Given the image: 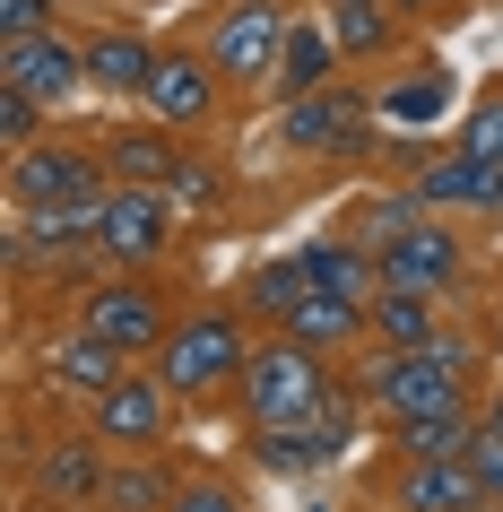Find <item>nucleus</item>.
<instances>
[{"mask_svg":"<svg viewBox=\"0 0 503 512\" xmlns=\"http://www.w3.org/2000/svg\"><path fill=\"white\" fill-rule=\"evenodd\" d=\"M287 35H295V18L278 0H235V9H217V27H209V61L226 70V87H269Z\"/></svg>","mask_w":503,"mask_h":512,"instance_id":"8","label":"nucleus"},{"mask_svg":"<svg viewBox=\"0 0 503 512\" xmlns=\"http://www.w3.org/2000/svg\"><path fill=\"white\" fill-rule=\"evenodd\" d=\"M174 322H183V304H174V287H165L157 270H105L96 287H79V330L113 339V348L139 356V365L165 348Z\"/></svg>","mask_w":503,"mask_h":512,"instance_id":"2","label":"nucleus"},{"mask_svg":"<svg viewBox=\"0 0 503 512\" xmlns=\"http://www.w3.org/2000/svg\"><path fill=\"white\" fill-rule=\"evenodd\" d=\"M304 296H313V270H304V252H278V261H261V270L235 287V304L252 313V322H269V330L287 322Z\"/></svg>","mask_w":503,"mask_h":512,"instance_id":"25","label":"nucleus"},{"mask_svg":"<svg viewBox=\"0 0 503 512\" xmlns=\"http://www.w3.org/2000/svg\"><path fill=\"white\" fill-rule=\"evenodd\" d=\"M252 313L243 304H191L183 322L165 330V348H157V374L174 382V400H226L243 382V365H252Z\"/></svg>","mask_w":503,"mask_h":512,"instance_id":"1","label":"nucleus"},{"mask_svg":"<svg viewBox=\"0 0 503 512\" xmlns=\"http://www.w3.org/2000/svg\"><path fill=\"white\" fill-rule=\"evenodd\" d=\"M278 330L304 339V348H321V356H356V348L373 339V304H365V296H321V287H313V296L295 304Z\"/></svg>","mask_w":503,"mask_h":512,"instance_id":"19","label":"nucleus"},{"mask_svg":"<svg viewBox=\"0 0 503 512\" xmlns=\"http://www.w3.org/2000/svg\"><path fill=\"white\" fill-rule=\"evenodd\" d=\"M0 87H27V96H44V105H70V96H87V44L79 35H18V44H0Z\"/></svg>","mask_w":503,"mask_h":512,"instance_id":"10","label":"nucleus"},{"mask_svg":"<svg viewBox=\"0 0 503 512\" xmlns=\"http://www.w3.org/2000/svg\"><path fill=\"white\" fill-rule=\"evenodd\" d=\"M217 96H226V70H217L209 53H165L157 79H148V96H139V113H157L165 131H200L217 113Z\"/></svg>","mask_w":503,"mask_h":512,"instance_id":"13","label":"nucleus"},{"mask_svg":"<svg viewBox=\"0 0 503 512\" xmlns=\"http://www.w3.org/2000/svg\"><path fill=\"white\" fill-rule=\"evenodd\" d=\"M165 512H252V504H243V486H226V478H183Z\"/></svg>","mask_w":503,"mask_h":512,"instance_id":"30","label":"nucleus"},{"mask_svg":"<svg viewBox=\"0 0 503 512\" xmlns=\"http://www.w3.org/2000/svg\"><path fill=\"white\" fill-rule=\"evenodd\" d=\"M469 460H477V478H486V504L503 512V434H495V426H477V443H469Z\"/></svg>","mask_w":503,"mask_h":512,"instance_id":"34","label":"nucleus"},{"mask_svg":"<svg viewBox=\"0 0 503 512\" xmlns=\"http://www.w3.org/2000/svg\"><path fill=\"white\" fill-rule=\"evenodd\" d=\"M165 252H174V191L113 183L105 209H96V261L105 270H157Z\"/></svg>","mask_w":503,"mask_h":512,"instance_id":"5","label":"nucleus"},{"mask_svg":"<svg viewBox=\"0 0 503 512\" xmlns=\"http://www.w3.org/2000/svg\"><path fill=\"white\" fill-rule=\"evenodd\" d=\"M304 270H313V287L321 296H382V252L373 243H356V235H313L304 243Z\"/></svg>","mask_w":503,"mask_h":512,"instance_id":"21","label":"nucleus"},{"mask_svg":"<svg viewBox=\"0 0 503 512\" xmlns=\"http://www.w3.org/2000/svg\"><path fill=\"white\" fill-rule=\"evenodd\" d=\"M105 469H113V460L96 452V434H53L44 452H27V504H44V512L87 504V512H96V495H105Z\"/></svg>","mask_w":503,"mask_h":512,"instance_id":"11","label":"nucleus"},{"mask_svg":"<svg viewBox=\"0 0 503 512\" xmlns=\"http://www.w3.org/2000/svg\"><path fill=\"white\" fill-rule=\"evenodd\" d=\"M339 79V35H330V18H295L287 53H278V70H269V105H295V96H321V87Z\"/></svg>","mask_w":503,"mask_h":512,"instance_id":"18","label":"nucleus"},{"mask_svg":"<svg viewBox=\"0 0 503 512\" xmlns=\"http://www.w3.org/2000/svg\"><path fill=\"white\" fill-rule=\"evenodd\" d=\"M460 148H477V157L503 165V96H477L469 122H460Z\"/></svg>","mask_w":503,"mask_h":512,"instance_id":"32","label":"nucleus"},{"mask_svg":"<svg viewBox=\"0 0 503 512\" xmlns=\"http://www.w3.org/2000/svg\"><path fill=\"white\" fill-rule=\"evenodd\" d=\"M252 460H261L269 478H313L339 460V443L313 426V417H287V426H252Z\"/></svg>","mask_w":503,"mask_h":512,"instance_id":"22","label":"nucleus"},{"mask_svg":"<svg viewBox=\"0 0 503 512\" xmlns=\"http://www.w3.org/2000/svg\"><path fill=\"white\" fill-rule=\"evenodd\" d=\"M330 35H339V61H391L408 27L391 0H330Z\"/></svg>","mask_w":503,"mask_h":512,"instance_id":"23","label":"nucleus"},{"mask_svg":"<svg viewBox=\"0 0 503 512\" xmlns=\"http://www.w3.org/2000/svg\"><path fill=\"white\" fill-rule=\"evenodd\" d=\"M131 365H139V356H122L113 339H96V330L70 322L53 348H44V391H70V400H105V391L131 374Z\"/></svg>","mask_w":503,"mask_h":512,"instance_id":"14","label":"nucleus"},{"mask_svg":"<svg viewBox=\"0 0 503 512\" xmlns=\"http://www.w3.org/2000/svg\"><path fill=\"white\" fill-rule=\"evenodd\" d=\"M157 61L165 44L157 35H139V27H96L87 35V96H148V79H157Z\"/></svg>","mask_w":503,"mask_h":512,"instance_id":"16","label":"nucleus"},{"mask_svg":"<svg viewBox=\"0 0 503 512\" xmlns=\"http://www.w3.org/2000/svg\"><path fill=\"white\" fill-rule=\"evenodd\" d=\"M113 165L96 139H35L9 157V209H105Z\"/></svg>","mask_w":503,"mask_h":512,"instance_id":"4","label":"nucleus"},{"mask_svg":"<svg viewBox=\"0 0 503 512\" xmlns=\"http://www.w3.org/2000/svg\"><path fill=\"white\" fill-rule=\"evenodd\" d=\"M96 148H105L113 183H148V191H165V183L191 165V148L165 131L157 113H148V122H113V131H96Z\"/></svg>","mask_w":503,"mask_h":512,"instance_id":"15","label":"nucleus"},{"mask_svg":"<svg viewBox=\"0 0 503 512\" xmlns=\"http://www.w3.org/2000/svg\"><path fill=\"white\" fill-rule=\"evenodd\" d=\"M174 486H183V478H174L157 452H122V460L105 469L96 512H165V504H174Z\"/></svg>","mask_w":503,"mask_h":512,"instance_id":"24","label":"nucleus"},{"mask_svg":"<svg viewBox=\"0 0 503 512\" xmlns=\"http://www.w3.org/2000/svg\"><path fill=\"white\" fill-rule=\"evenodd\" d=\"M44 27H61V0H0V44L44 35Z\"/></svg>","mask_w":503,"mask_h":512,"instance_id":"33","label":"nucleus"},{"mask_svg":"<svg viewBox=\"0 0 503 512\" xmlns=\"http://www.w3.org/2000/svg\"><path fill=\"white\" fill-rule=\"evenodd\" d=\"M477 426H486V408L451 400V408H425V417H399V426H382V434H391L399 460H460L477 443Z\"/></svg>","mask_w":503,"mask_h":512,"instance_id":"20","label":"nucleus"},{"mask_svg":"<svg viewBox=\"0 0 503 512\" xmlns=\"http://www.w3.org/2000/svg\"><path fill=\"white\" fill-rule=\"evenodd\" d=\"M165 191H174V209H217V200H226V174H217L209 157H191V165H183V174H174Z\"/></svg>","mask_w":503,"mask_h":512,"instance_id":"31","label":"nucleus"},{"mask_svg":"<svg viewBox=\"0 0 503 512\" xmlns=\"http://www.w3.org/2000/svg\"><path fill=\"white\" fill-rule=\"evenodd\" d=\"M486 426L503 434V382H495V391H486Z\"/></svg>","mask_w":503,"mask_h":512,"instance_id":"36","label":"nucleus"},{"mask_svg":"<svg viewBox=\"0 0 503 512\" xmlns=\"http://www.w3.org/2000/svg\"><path fill=\"white\" fill-rule=\"evenodd\" d=\"M469 278V235L443 226V217H425L408 235L382 243V287H417V296H451Z\"/></svg>","mask_w":503,"mask_h":512,"instance_id":"9","label":"nucleus"},{"mask_svg":"<svg viewBox=\"0 0 503 512\" xmlns=\"http://www.w3.org/2000/svg\"><path fill=\"white\" fill-rule=\"evenodd\" d=\"M382 504H391V512H495L469 452H460V460H399L391 486H382Z\"/></svg>","mask_w":503,"mask_h":512,"instance_id":"12","label":"nucleus"},{"mask_svg":"<svg viewBox=\"0 0 503 512\" xmlns=\"http://www.w3.org/2000/svg\"><path fill=\"white\" fill-rule=\"evenodd\" d=\"M321 391H330V356L287 339V330H269L252 348V365H243V382H235V408L252 426H287V417H313Z\"/></svg>","mask_w":503,"mask_h":512,"instance_id":"3","label":"nucleus"},{"mask_svg":"<svg viewBox=\"0 0 503 512\" xmlns=\"http://www.w3.org/2000/svg\"><path fill=\"white\" fill-rule=\"evenodd\" d=\"M44 113H53L44 96H27V87H0V139H9V157L44 139Z\"/></svg>","mask_w":503,"mask_h":512,"instance_id":"29","label":"nucleus"},{"mask_svg":"<svg viewBox=\"0 0 503 512\" xmlns=\"http://www.w3.org/2000/svg\"><path fill=\"white\" fill-rule=\"evenodd\" d=\"M443 296H417V287H382L373 296V339L382 348H425L434 330H443V313H434Z\"/></svg>","mask_w":503,"mask_h":512,"instance_id":"26","label":"nucleus"},{"mask_svg":"<svg viewBox=\"0 0 503 512\" xmlns=\"http://www.w3.org/2000/svg\"><path fill=\"white\" fill-rule=\"evenodd\" d=\"M399 18H425V9H451V0H391Z\"/></svg>","mask_w":503,"mask_h":512,"instance_id":"35","label":"nucleus"},{"mask_svg":"<svg viewBox=\"0 0 503 512\" xmlns=\"http://www.w3.org/2000/svg\"><path fill=\"white\" fill-rule=\"evenodd\" d=\"M425 217H434V209L417 200V183H408V191H373V200H356V217H347V235L382 252L391 235H408V226H425Z\"/></svg>","mask_w":503,"mask_h":512,"instance_id":"27","label":"nucleus"},{"mask_svg":"<svg viewBox=\"0 0 503 512\" xmlns=\"http://www.w3.org/2000/svg\"><path fill=\"white\" fill-rule=\"evenodd\" d=\"M174 382L157 365H131V374L113 382L105 400H87V434L105 443V452H157L165 434H174Z\"/></svg>","mask_w":503,"mask_h":512,"instance_id":"7","label":"nucleus"},{"mask_svg":"<svg viewBox=\"0 0 503 512\" xmlns=\"http://www.w3.org/2000/svg\"><path fill=\"white\" fill-rule=\"evenodd\" d=\"M278 148H287V157H365L373 148V96L330 79L321 96L278 105Z\"/></svg>","mask_w":503,"mask_h":512,"instance_id":"6","label":"nucleus"},{"mask_svg":"<svg viewBox=\"0 0 503 512\" xmlns=\"http://www.w3.org/2000/svg\"><path fill=\"white\" fill-rule=\"evenodd\" d=\"M417 200L425 209H503V165L477 157V148H434V157L417 165Z\"/></svg>","mask_w":503,"mask_h":512,"instance_id":"17","label":"nucleus"},{"mask_svg":"<svg viewBox=\"0 0 503 512\" xmlns=\"http://www.w3.org/2000/svg\"><path fill=\"white\" fill-rule=\"evenodd\" d=\"M443 105H451V79H443V70H417L408 87H391V96H382V113H391V122H434Z\"/></svg>","mask_w":503,"mask_h":512,"instance_id":"28","label":"nucleus"}]
</instances>
